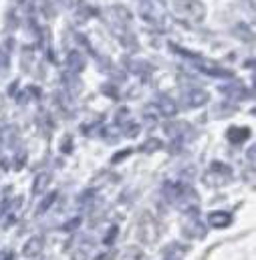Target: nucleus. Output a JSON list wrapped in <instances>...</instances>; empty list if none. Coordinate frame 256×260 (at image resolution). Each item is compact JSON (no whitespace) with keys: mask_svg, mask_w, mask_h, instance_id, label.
<instances>
[{"mask_svg":"<svg viewBox=\"0 0 256 260\" xmlns=\"http://www.w3.org/2000/svg\"><path fill=\"white\" fill-rule=\"evenodd\" d=\"M208 222H210L214 228H226V226L232 222V216H230L228 212H224V210H216V212H212V214L208 216Z\"/></svg>","mask_w":256,"mask_h":260,"instance_id":"obj_1","label":"nucleus"},{"mask_svg":"<svg viewBox=\"0 0 256 260\" xmlns=\"http://www.w3.org/2000/svg\"><path fill=\"white\" fill-rule=\"evenodd\" d=\"M41 250H43V238H41V236H35V238H30V240L26 242V246L22 248V254L30 258V256L41 254Z\"/></svg>","mask_w":256,"mask_h":260,"instance_id":"obj_2","label":"nucleus"},{"mask_svg":"<svg viewBox=\"0 0 256 260\" xmlns=\"http://www.w3.org/2000/svg\"><path fill=\"white\" fill-rule=\"evenodd\" d=\"M248 135H250V129H238V127H234V129L228 131V139L232 143H242L244 139H248Z\"/></svg>","mask_w":256,"mask_h":260,"instance_id":"obj_3","label":"nucleus"},{"mask_svg":"<svg viewBox=\"0 0 256 260\" xmlns=\"http://www.w3.org/2000/svg\"><path fill=\"white\" fill-rule=\"evenodd\" d=\"M49 184V176L47 174H41L39 176V182H35V194H43L45 186Z\"/></svg>","mask_w":256,"mask_h":260,"instance_id":"obj_4","label":"nucleus"},{"mask_svg":"<svg viewBox=\"0 0 256 260\" xmlns=\"http://www.w3.org/2000/svg\"><path fill=\"white\" fill-rule=\"evenodd\" d=\"M55 200H57V192L49 194L47 198H45V200H43V202H41V206H39V212H41V214H43V212H47V210H49V206H51Z\"/></svg>","mask_w":256,"mask_h":260,"instance_id":"obj_5","label":"nucleus"},{"mask_svg":"<svg viewBox=\"0 0 256 260\" xmlns=\"http://www.w3.org/2000/svg\"><path fill=\"white\" fill-rule=\"evenodd\" d=\"M115 234H117V226H113V228H111V232L105 236V244H113V238H115Z\"/></svg>","mask_w":256,"mask_h":260,"instance_id":"obj_6","label":"nucleus"},{"mask_svg":"<svg viewBox=\"0 0 256 260\" xmlns=\"http://www.w3.org/2000/svg\"><path fill=\"white\" fill-rule=\"evenodd\" d=\"M79 218H75V220H71V222H67V226H65V230H73V228H77L79 226Z\"/></svg>","mask_w":256,"mask_h":260,"instance_id":"obj_7","label":"nucleus"},{"mask_svg":"<svg viewBox=\"0 0 256 260\" xmlns=\"http://www.w3.org/2000/svg\"><path fill=\"white\" fill-rule=\"evenodd\" d=\"M248 155H250L252 159H256V145L252 147V149H250V151H248Z\"/></svg>","mask_w":256,"mask_h":260,"instance_id":"obj_8","label":"nucleus"},{"mask_svg":"<svg viewBox=\"0 0 256 260\" xmlns=\"http://www.w3.org/2000/svg\"><path fill=\"white\" fill-rule=\"evenodd\" d=\"M6 260H12V254H8V256H6Z\"/></svg>","mask_w":256,"mask_h":260,"instance_id":"obj_9","label":"nucleus"}]
</instances>
